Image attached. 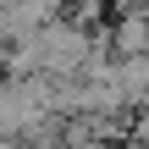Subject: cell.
Wrapping results in <instances>:
<instances>
[{
    "instance_id": "cell-1",
    "label": "cell",
    "mask_w": 149,
    "mask_h": 149,
    "mask_svg": "<svg viewBox=\"0 0 149 149\" xmlns=\"http://www.w3.org/2000/svg\"><path fill=\"white\" fill-rule=\"evenodd\" d=\"M61 6H66V0H0V33L17 44V39L39 33L44 22H55Z\"/></svg>"
},
{
    "instance_id": "cell-2",
    "label": "cell",
    "mask_w": 149,
    "mask_h": 149,
    "mask_svg": "<svg viewBox=\"0 0 149 149\" xmlns=\"http://www.w3.org/2000/svg\"><path fill=\"white\" fill-rule=\"evenodd\" d=\"M111 50H116V55H144L149 50V11L144 6L116 11V22H111Z\"/></svg>"
},
{
    "instance_id": "cell-3",
    "label": "cell",
    "mask_w": 149,
    "mask_h": 149,
    "mask_svg": "<svg viewBox=\"0 0 149 149\" xmlns=\"http://www.w3.org/2000/svg\"><path fill=\"white\" fill-rule=\"evenodd\" d=\"M116 88H122L127 105H138L149 94V50L144 55H116Z\"/></svg>"
}]
</instances>
